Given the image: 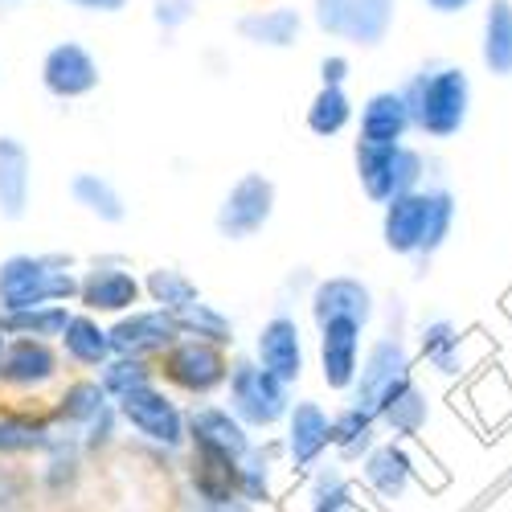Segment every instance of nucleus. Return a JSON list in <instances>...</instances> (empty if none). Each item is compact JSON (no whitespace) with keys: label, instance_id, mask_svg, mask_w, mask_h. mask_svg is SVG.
Masks as SVG:
<instances>
[{"label":"nucleus","instance_id":"nucleus-12","mask_svg":"<svg viewBox=\"0 0 512 512\" xmlns=\"http://www.w3.org/2000/svg\"><path fill=\"white\" fill-rule=\"evenodd\" d=\"M279 451L291 476H300V480L312 476L332 451V414L316 398H295L283 418Z\"/></svg>","mask_w":512,"mask_h":512},{"label":"nucleus","instance_id":"nucleus-3","mask_svg":"<svg viewBox=\"0 0 512 512\" xmlns=\"http://www.w3.org/2000/svg\"><path fill=\"white\" fill-rule=\"evenodd\" d=\"M414 132L426 140H455L472 111V78L463 66H422L402 87Z\"/></svg>","mask_w":512,"mask_h":512},{"label":"nucleus","instance_id":"nucleus-41","mask_svg":"<svg viewBox=\"0 0 512 512\" xmlns=\"http://www.w3.org/2000/svg\"><path fill=\"white\" fill-rule=\"evenodd\" d=\"M193 9H197V0H152V21L164 33H177L181 25L193 21Z\"/></svg>","mask_w":512,"mask_h":512},{"label":"nucleus","instance_id":"nucleus-31","mask_svg":"<svg viewBox=\"0 0 512 512\" xmlns=\"http://www.w3.org/2000/svg\"><path fill=\"white\" fill-rule=\"evenodd\" d=\"M304 480H308V492H304L308 512H369L361 504V488L345 476L340 463H320Z\"/></svg>","mask_w":512,"mask_h":512},{"label":"nucleus","instance_id":"nucleus-37","mask_svg":"<svg viewBox=\"0 0 512 512\" xmlns=\"http://www.w3.org/2000/svg\"><path fill=\"white\" fill-rule=\"evenodd\" d=\"M74 308L54 304V308H29V312H0V332L5 336H29V340H50L58 345V336L66 332Z\"/></svg>","mask_w":512,"mask_h":512},{"label":"nucleus","instance_id":"nucleus-7","mask_svg":"<svg viewBox=\"0 0 512 512\" xmlns=\"http://www.w3.org/2000/svg\"><path fill=\"white\" fill-rule=\"evenodd\" d=\"M222 406L246 426L250 435H263L283 426L287 410H291V386H283L279 377H271L267 369L254 365V357H234L230 365V381L222 390Z\"/></svg>","mask_w":512,"mask_h":512},{"label":"nucleus","instance_id":"nucleus-20","mask_svg":"<svg viewBox=\"0 0 512 512\" xmlns=\"http://www.w3.org/2000/svg\"><path fill=\"white\" fill-rule=\"evenodd\" d=\"M58 439L50 406H5L0 410V459L46 455Z\"/></svg>","mask_w":512,"mask_h":512},{"label":"nucleus","instance_id":"nucleus-35","mask_svg":"<svg viewBox=\"0 0 512 512\" xmlns=\"http://www.w3.org/2000/svg\"><path fill=\"white\" fill-rule=\"evenodd\" d=\"M357 107L349 99L345 87H320L312 99H308V111H304V127L316 136V140H336L345 127L353 123Z\"/></svg>","mask_w":512,"mask_h":512},{"label":"nucleus","instance_id":"nucleus-1","mask_svg":"<svg viewBox=\"0 0 512 512\" xmlns=\"http://www.w3.org/2000/svg\"><path fill=\"white\" fill-rule=\"evenodd\" d=\"M455 193L451 189H414L381 209V242L398 259H431L451 238Z\"/></svg>","mask_w":512,"mask_h":512},{"label":"nucleus","instance_id":"nucleus-21","mask_svg":"<svg viewBox=\"0 0 512 512\" xmlns=\"http://www.w3.org/2000/svg\"><path fill=\"white\" fill-rule=\"evenodd\" d=\"M115 402L107 398V390L99 386V377L95 373H74V377H66L62 386H58V394L50 398V414H54V426L58 431H66V435H82L87 426L99 418V414H107Z\"/></svg>","mask_w":512,"mask_h":512},{"label":"nucleus","instance_id":"nucleus-24","mask_svg":"<svg viewBox=\"0 0 512 512\" xmlns=\"http://www.w3.org/2000/svg\"><path fill=\"white\" fill-rule=\"evenodd\" d=\"M58 353H62V361H66L70 373H99L115 357L107 320L87 316V312L74 308L70 320H66V332L58 336Z\"/></svg>","mask_w":512,"mask_h":512},{"label":"nucleus","instance_id":"nucleus-28","mask_svg":"<svg viewBox=\"0 0 512 512\" xmlns=\"http://www.w3.org/2000/svg\"><path fill=\"white\" fill-rule=\"evenodd\" d=\"M70 201L87 213V218H95L99 226H123L127 213H132V205H127V197L119 193V185L103 173H95V168H78V173L70 177Z\"/></svg>","mask_w":512,"mask_h":512},{"label":"nucleus","instance_id":"nucleus-17","mask_svg":"<svg viewBox=\"0 0 512 512\" xmlns=\"http://www.w3.org/2000/svg\"><path fill=\"white\" fill-rule=\"evenodd\" d=\"M107 332H111L115 357H136V361H152V365L181 340L177 320L168 316V312H160V308H136V312H127V316L111 320Z\"/></svg>","mask_w":512,"mask_h":512},{"label":"nucleus","instance_id":"nucleus-22","mask_svg":"<svg viewBox=\"0 0 512 512\" xmlns=\"http://www.w3.org/2000/svg\"><path fill=\"white\" fill-rule=\"evenodd\" d=\"M33 205V152L21 136L0 132V222H25Z\"/></svg>","mask_w":512,"mask_h":512},{"label":"nucleus","instance_id":"nucleus-38","mask_svg":"<svg viewBox=\"0 0 512 512\" xmlns=\"http://www.w3.org/2000/svg\"><path fill=\"white\" fill-rule=\"evenodd\" d=\"M418 353H422V361H431L439 373L451 377L463 369V336L451 320H431L418 332Z\"/></svg>","mask_w":512,"mask_h":512},{"label":"nucleus","instance_id":"nucleus-11","mask_svg":"<svg viewBox=\"0 0 512 512\" xmlns=\"http://www.w3.org/2000/svg\"><path fill=\"white\" fill-rule=\"evenodd\" d=\"M394 17L398 0H312L316 29L361 50H377L390 37Z\"/></svg>","mask_w":512,"mask_h":512},{"label":"nucleus","instance_id":"nucleus-25","mask_svg":"<svg viewBox=\"0 0 512 512\" xmlns=\"http://www.w3.org/2000/svg\"><path fill=\"white\" fill-rule=\"evenodd\" d=\"M185 484L189 496L201 508H218V504H238V463H226L218 455L205 451H185Z\"/></svg>","mask_w":512,"mask_h":512},{"label":"nucleus","instance_id":"nucleus-13","mask_svg":"<svg viewBox=\"0 0 512 512\" xmlns=\"http://www.w3.org/2000/svg\"><path fill=\"white\" fill-rule=\"evenodd\" d=\"M37 82H41V91L58 103H82L103 87V66L82 41L66 37V41H54V46L41 54Z\"/></svg>","mask_w":512,"mask_h":512},{"label":"nucleus","instance_id":"nucleus-43","mask_svg":"<svg viewBox=\"0 0 512 512\" xmlns=\"http://www.w3.org/2000/svg\"><path fill=\"white\" fill-rule=\"evenodd\" d=\"M66 5L78 13H95V17H119L132 0H66Z\"/></svg>","mask_w":512,"mask_h":512},{"label":"nucleus","instance_id":"nucleus-4","mask_svg":"<svg viewBox=\"0 0 512 512\" xmlns=\"http://www.w3.org/2000/svg\"><path fill=\"white\" fill-rule=\"evenodd\" d=\"M66 373L70 369H66L58 345H50V340H29V336H9L5 353H0V398L9 406L50 402L66 381Z\"/></svg>","mask_w":512,"mask_h":512},{"label":"nucleus","instance_id":"nucleus-42","mask_svg":"<svg viewBox=\"0 0 512 512\" xmlns=\"http://www.w3.org/2000/svg\"><path fill=\"white\" fill-rule=\"evenodd\" d=\"M353 74V62L345 54H324L320 58V87H345Z\"/></svg>","mask_w":512,"mask_h":512},{"label":"nucleus","instance_id":"nucleus-18","mask_svg":"<svg viewBox=\"0 0 512 512\" xmlns=\"http://www.w3.org/2000/svg\"><path fill=\"white\" fill-rule=\"evenodd\" d=\"M189 447L218 455L226 463H242L254 451V435L222 402H193L189 406Z\"/></svg>","mask_w":512,"mask_h":512},{"label":"nucleus","instance_id":"nucleus-30","mask_svg":"<svg viewBox=\"0 0 512 512\" xmlns=\"http://www.w3.org/2000/svg\"><path fill=\"white\" fill-rule=\"evenodd\" d=\"M377 431H381L377 414L365 410V406H357V402L332 410V455H336V463L340 467H345V463H361L381 443Z\"/></svg>","mask_w":512,"mask_h":512},{"label":"nucleus","instance_id":"nucleus-34","mask_svg":"<svg viewBox=\"0 0 512 512\" xmlns=\"http://www.w3.org/2000/svg\"><path fill=\"white\" fill-rule=\"evenodd\" d=\"M480 58L496 78H512V0H492L484 9Z\"/></svg>","mask_w":512,"mask_h":512},{"label":"nucleus","instance_id":"nucleus-10","mask_svg":"<svg viewBox=\"0 0 512 512\" xmlns=\"http://www.w3.org/2000/svg\"><path fill=\"white\" fill-rule=\"evenodd\" d=\"M275 205H279L275 181L267 173H259V168H250V173H242L222 193L218 209H213V230H218V238H226V242H250L271 226Z\"/></svg>","mask_w":512,"mask_h":512},{"label":"nucleus","instance_id":"nucleus-29","mask_svg":"<svg viewBox=\"0 0 512 512\" xmlns=\"http://www.w3.org/2000/svg\"><path fill=\"white\" fill-rule=\"evenodd\" d=\"M373 414H377V422L386 426V431L398 443H406V439H418L426 431V418H431V398H426V390L418 386L414 377H406L394 394L381 398V406Z\"/></svg>","mask_w":512,"mask_h":512},{"label":"nucleus","instance_id":"nucleus-23","mask_svg":"<svg viewBox=\"0 0 512 512\" xmlns=\"http://www.w3.org/2000/svg\"><path fill=\"white\" fill-rule=\"evenodd\" d=\"M414 472H418V467H414L406 443H398V439H381V443L361 459V484H365V492H369L373 500H381V504L402 500L406 488H410V480H414Z\"/></svg>","mask_w":512,"mask_h":512},{"label":"nucleus","instance_id":"nucleus-40","mask_svg":"<svg viewBox=\"0 0 512 512\" xmlns=\"http://www.w3.org/2000/svg\"><path fill=\"white\" fill-rule=\"evenodd\" d=\"M119 431H123V422H119V414H115V406L107 410V414H99L87 431L78 435V443H82V455H103L115 439H119Z\"/></svg>","mask_w":512,"mask_h":512},{"label":"nucleus","instance_id":"nucleus-15","mask_svg":"<svg viewBox=\"0 0 512 512\" xmlns=\"http://www.w3.org/2000/svg\"><path fill=\"white\" fill-rule=\"evenodd\" d=\"M406 377H414V357L406 349V340L398 332L377 336L373 345L361 357V373H357V386H353V402L365 410H377L381 398L394 394Z\"/></svg>","mask_w":512,"mask_h":512},{"label":"nucleus","instance_id":"nucleus-9","mask_svg":"<svg viewBox=\"0 0 512 512\" xmlns=\"http://www.w3.org/2000/svg\"><path fill=\"white\" fill-rule=\"evenodd\" d=\"M353 160H357L361 193L373 205H381V209H386L394 197H402V193L422 189V177H426V160L410 144H390V148L357 144L353 148Z\"/></svg>","mask_w":512,"mask_h":512},{"label":"nucleus","instance_id":"nucleus-6","mask_svg":"<svg viewBox=\"0 0 512 512\" xmlns=\"http://www.w3.org/2000/svg\"><path fill=\"white\" fill-rule=\"evenodd\" d=\"M230 365H234L230 349H218V345H205V340L181 336L177 345L156 361V381L168 394H177V398L209 402V398H218L226 390Z\"/></svg>","mask_w":512,"mask_h":512},{"label":"nucleus","instance_id":"nucleus-2","mask_svg":"<svg viewBox=\"0 0 512 512\" xmlns=\"http://www.w3.org/2000/svg\"><path fill=\"white\" fill-rule=\"evenodd\" d=\"M78 300V263L70 254H33L17 250L0 259V312L29 308H74Z\"/></svg>","mask_w":512,"mask_h":512},{"label":"nucleus","instance_id":"nucleus-26","mask_svg":"<svg viewBox=\"0 0 512 512\" xmlns=\"http://www.w3.org/2000/svg\"><path fill=\"white\" fill-rule=\"evenodd\" d=\"M414 132L410 123V107L402 99V91H373L361 103V123H357V144H406V136Z\"/></svg>","mask_w":512,"mask_h":512},{"label":"nucleus","instance_id":"nucleus-36","mask_svg":"<svg viewBox=\"0 0 512 512\" xmlns=\"http://www.w3.org/2000/svg\"><path fill=\"white\" fill-rule=\"evenodd\" d=\"M140 279H144V300H148L152 308L168 312V316H177L181 308H189V304L201 300V287H197L181 267H152V271L140 275Z\"/></svg>","mask_w":512,"mask_h":512},{"label":"nucleus","instance_id":"nucleus-33","mask_svg":"<svg viewBox=\"0 0 512 512\" xmlns=\"http://www.w3.org/2000/svg\"><path fill=\"white\" fill-rule=\"evenodd\" d=\"M177 332L181 336H189V340H205V345H218V349H234V340H238V328H234V320L218 308V304H209L205 295L197 304H189V308H181L177 316Z\"/></svg>","mask_w":512,"mask_h":512},{"label":"nucleus","instance_id":"nucleus-14","mask_svg":"<svg viewBox=\"0 0 512 512\" xmlns=\"http://www.w3.org/2000/svg\"><path fill=\"white\" fill-rule=\"evenodd\" d=\"M254 365L279 377L283 386H300L308 369V345H304V324L291 312H275L254 332Z\"/></svg>","mask_w":512,"mask_h":512},{"label":"nucleus","instance_id":"nucleus-19","mask_svg":"<svg viewBox=\"0 0 512 512\" xmlns=\"http://www.w3.org/2000/svg\"><path fill=\"white\" fill-rule=\"evenodd\" d=\"M308 312L316 324L328 320H357L361 328H369V320L377 316V300H373V287L357 275H328L316 279L312 295H308Z\"/></svg>","mask_w":512,"mask_h":512},{"label":"nucleus","instance_id":"nucleus-5","mask_svg":"<svg viewBox=\"0 0 512 512\" xmlns=\"http://www.w3.org/2000/svg\"><path fill=\"white\" fill-rule=\"evenodd\" d=\"M115 414L123 422V431H132L140 443H148L164 455L189 451V406L177 394H168L160 381L119 398Z\"/></svg>","mask_w":512,"mask_h":512},{"label":"nucleus","instance_id":"nucleus-45","mask_svg":"<svg viewBox=\"0 0 512 512\" xmlns=\"http://www.w3.org/2000/svg\"><path fill=\"white\" fill-rule=\"evenodd\" d=\"M5 345H9V336H5V332H0V353H5Z\"/></svg>","mask_w":512,"mask_h":512},{"label":"nucleus","instance_id":"nucleus-46","mask_svg":"<svg viewBox=\"0 0 512 512\" xmlns=\"http://www.w3.org/2000/svg\"><path fill=\"white\" fill-rule=\"evenodd\" d=\"M0 5H21V0H0Z\"/></svg>","mask_w":512,"mask_h":512},{"label":"nucleus","instance_id":"nucleus-27","mask_svg":"<svg viewBox=\"0 0 512 512\" xmlns=\"http://www.w3.org/2000/svg\"><path fill=\"white\" fill-rule=\"evenodd\" d=\"M234 33L259 50H291L304 37V13L295 5H271V9H250L234 21Z\"/></svg>","mask_w":512,"mask_h":512},{"label":"nucleus","instance_id":"nucleus-32","mask_svg":"<svg viewBox=\"0 0 512 512\" xmlns=\"http://www.w3.org/2000/svg\"><path fill=\"white\" fill-rule=\"evenodd\" d=\"M275 459H283L279 443H254V451L238 463V500L254 512L275 504Z\"/></svg>","mask_w":512,"mask_h":512},{"label":"nucleus","instance_id":"nucleus-8","mask_svg":"<svg viewBox=\"0 0 512 512\" xmlns=\"http://www.w3.org/2000/svg\"><path fill=\"white\" fill-rule=\"evenodd\" d=\"M78 312L87 316H99V320H119L127 312L144 308V279L136 275V267L127 259H91L87 267L78 271V300H74Z\"/></svg>","mask_w":512,"mask_h":512},{"label":"nucleus","instance_id":"nucleus-39","mask_svg":"<svg viewBox=\"0 0 512 512\" xmlns=\"http://www.w3.org/2000/svg\"><path fill=\"white\" fill-rule=\"evenodd\" d=\"M95 377H99V386L107 390V398L119 402L127 394L152 386V381H156V365L152 361H136V357H111Z\"/></svg>","mask_w":512,"mask_h":512},{"label":"nucleus","instance_id":"nucleus-16","mask_svg":"<svg viewBox=\"0 0 512 512\" xmlns=\"http://www.w3.org/2000/svg\"><path fill=\"white\" fill-rule=\"evenodd\" d=\"M361 345L365 328L357 320H328L316 324V357H320V381L332 394H353L361 373Z\"/></svg>","mask_w":512,"mask_h":512},{"label":"nucleus","instance_id":"nucleus-44","mask_svg":"<svg viewBox=\"0 0 512 512\" xmlns=\"http://www.w3.org/2000/svg\"><path fill=\"white\" fill-rule=\"evenodd\" d=\"M472 5H476V0H426V9L439 13V17H455L463 9H472Z\"/></svg>","mask_w":512,"mask_h":512}]
</instances>
